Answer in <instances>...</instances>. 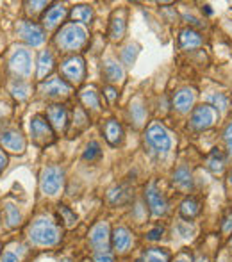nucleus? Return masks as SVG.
Returning <instances> with one entry per match:
<instances>
[{
    "label": "nucleus",
    "instance_id": "2",
    "mask_svg": "<svg viewBox=\"0 0 232 262\" xmlns=\"http://www.w3.org/2000/svg\"><path fill=\"white\" fill-rule=\"evenodd\" d=\"M86 38L88 34L84 31V27H80L77 24H68L62 25L61 31L57 32L56 43L62 50H79L86 43Z\"/></svg>",
    "mask_w": 232,
    "mask_h": 262
},
{
    "label": "nucleus",
    "instance_id": "13",
    "mask_svg": "<svg viewBox=\"0 0 232 262\" xmlns=\"http://www.w3.org/2000/svg\"><path fill=\"white\" fill-rule=\"evenodd\" d=\"M132 198V189L129 184H116L108 193V200L111 205H123Z\"/></svg>",
    "mask_w": 232,
    "mask_h": 262
},
{
    "label": "nucleus",
    "instance_id": "12",
    "mask_svg": "<svg viewBox=\"0 0 232 262\" xmlns=\"http://www.w3.org/2000/svg\"><path fill=\"white\" fill-rule=\"evenodd\" d=\"M0 143H2L4 148L9 150V152H14V154H22L25 150L24 136H22L18 130H13V128L4 130L2 134H0Z\"/></svg>",
    "mask_w": 232,
    "mask_h": 262
},
{
    "label": "nucleus",
    "instance_id": "27",
    "mask_svg": "<svg viewBox=\"0 0 232 262\" xmlns=\"http://www.w3.org/2000/svg\"><path fill=\"white\" fill-rule=\"evenodd\" d=\"M70 18L73 21H80V24H88L93 18V9L90 6H75L70 13Z\"/></svg>",
    "mask_w": 232,
    "mask_h": 262
},
{
    "label": "nucleus",
    "instance_id": "43",
    "mask_svg": "<svg viewBox=\"0 0 232 262\" xmlns=\"http://www.w3.org/2000/svg\"><path fill=\"white\" fill-rule=\"evenodd\" d=\"M222 228H223V232H232V212L227 214V217L223 220V223H222Z\"/></svg>",
    "mask_w": 232,
    "mask_h": 262
},
{
    "label": "nucleus",
    "instance_id": "49",
    "mask_svg": "<svg viewBox=\"0 0 232 262\" xmlns=\"http://www.w3.org/2000/svg\"><path fill=\"white\" fill-rule=\"evenodd\" d=\"M230 248H232V239H230Z\"/></svg>",
    "mask_w": 232,
    "mask_h": 262
},
{
    "label": "nucleus",
    "instance_id": "21",
    "mask_svg": "<svg viewBox=\"0 0 232 262\" xmlns=\"http://www.w3.org/2000/svg\"><path fill=\"white\" fill-rule=\"evenodd\" d=\"M104 75L109 82H118V80L123 79V70H121V66L118 64L115 59H108L104 62Z\"/></svg>",
    "mask_w": 232,
    "mask_h": 262
},
{
    "label": "nucleus",
    "instance_id": "23",
    "mask_svg": "<svg viewBox=\"0 0 232 262\" xmlns=\"http://www.w3.org/2000/svg\"><path fill=\"white\" fill-rule=\"evenodd\" d=\"M198 212H200V204H198L197 198H186L180 204V216L184 220H193Z\"/></svg>",
    "mask_w": 232,
    "mask_h": 262
},
{
    "label": "nucleus",
    "instance_id": "4",
    "mask_svg": "<svg viewBox=\"0 0 232 262\" xmlns=\"http://www.w3.org/2000/svg\"><path fill=\"white\" fill-rule=\"evenodd\" d=\"M65 184V171L59 166H49L41 171V179H39V187L45 194L49 196H56L59 191L62 189Z\"/></svg>",
    "mask_w": 232,
    "mask_h": 262
},
{
    "label": "nucleus",
    "instance_id": "48",
    "mask_svg": "<svg viewBox=\"0 0 232 262\" xmlns=\"http://www.w3.org/2000/svg\"><path fill=\"white\" fill-rule=\"evenodd\" d=\"M61 262H72V260H70V259H62Z\"/></svg>",
    "mask_w": 232,
    "mask_h": 262
},
{
    "label": "nucleus",
    "instance_id": "30",
    "mask_svg": "<svg viewBox=\"0 0 232 262\" xmlns=\"http://www.w3.org/2000/svg\"><path fill=\"white\" fill-rule=\"evenodd\" d=\"M57 214H59V217H61L62 223H65L66 228L75 227L77 216H75V212H73V210L70 209V207H66V205H59V207H57Z\"/></svg>",
    "mask_w": 232,
    "mask_h": 262
},
{
    "label": "nucleus",
    "instance_id": "17",
    "mask_svg": "<svg viewBox=\"0 0 232 262\" xmlns=\"http://www.w3.org/2000/svg\"><path fill=\"white\" fill-rule=\"evenodd\" d=\"M131 243H132V235H131V232H129L127 228L118 227V228L113 230L111 245H113V248H115L116 252H125V250L131 246Z\"/></svg>",
    "mask_w": 232,
    "mask_h": 262
},
{
    "label": "nucleus",
    "instance_id": "31",
    "mask_svg": "<svg viewBox=\"0 0 232 262\" xmlns=\"http://www.w3.org/2000/svg\"><path fill=\"white\" fill-rule=\"evenodd\" d=\"M102 157V148L100 145H98V141H90L86 146V150H84V161H98V159Z\"/></svg>",
    "mask_w": 232,
    "mask_h": 262
},
{
    "label": "nucleus",
    "instance_id": "6",
    "mask_svg": "<svg viewBox=\"0 0 232 262\" xmlns=\"http://www.w3.org/2000/svg\"><path fill=\"white\" fill-rule=\"evenodd\" d=\"M31 136L39 146H47L54 143V128L50 121H47L43 116H34L31 121Z\"/></svg>",
    "mask_w": 232,
    "mask_h": 262
},
{
    "label": "nucleus",
    "instance_id": "16",
    "mask_svg": "<svg viewBox=\"0 0 232 262\" xmlns=\"http://www.w3.org/2000/svg\"><path fill=\"white\" fill-rule=\"evenodd\" d=\"M66 16V7L61 6V4H54L52 7L47 9V13L43 14V25L47 29H54L56 25L61 24Z\"/></svg>",
    "mask_w": 232,
    "mask_h": 262
},
{
    "label": "nucleus",
    "instance_id": "19",
    "mask_svg": "<svg viewBox=\"0 0 232 262\" xmlns=\"http://www.w3.org/2000/svg\"><path fill=\"white\" fill-rule=\"evenodd\" d=\"M195 102V93L191 90H180L175 93L174 97V107L180 113H186V111L191 109Z\"/></svg>",
    "mask_w": 232,
    "mask_h": 262
},
{
    "label": "nucleus",
    "instance_id": "39",
    "mask_svg": "<svg viewBox=\"0 0 232 262\" xmlns=\"http://www.w3.org/2000/svg\"><path fill=\"white\" fill-rule=\"evenodd\" d=\"M211 102L215 104V105H213L215 109H216V107H218L220 111L227 109V98L223 97V95H220V93H218V95H213V97H211Z\"/></svg>",
    "mask_w": 232,
    "mask_h": 262
},
{
    "label": "nucleus",
    "instance_id": "32",
    "mask_svg": "<svg viewBox=\"0 0 232 262\" xmlns=\"http://www.w3.org/2000/svg\"><path fill=\"white\" fill-rule=\"evenodd\" d=\"M11 93L14 95V98H18V100H25L29 95V88L27 84L24 82V80H14L13 84H11Z\"/></svg>",
    "mask_w": 232,
    "mask_h": 262
},
{
    "label": "nucleus",
    "instance_id": "47",
    "mask_svg": "<svg viewBox=\"0 0 232 262\" xmlns=\"http://www.w3.org/2000/svg\"><path fill=\"white\" fill-rule=\"evenodd\" d=\"M229 184H230V186H232V173H230V175H229Z\"/></svg>",
    "mask_w": 232,
    "mask_h": 262
},
{
    "label": "nucleus",
    "instance_id": "42",
    "mask_svg": "<svg viewBox=\"0 0 232 262\" xmlns=\"http://www.w3.org/2000/svg\"><path fill=\"white\" fill-rule=\"evenodd\" d=\"M47 6V2H27V11L29 13H38L41 7H45Z\"/></svg>",
    "mask_w": 232,
    "mask_h": 262
},
{
    "label": "nucleus",
    "instance_id": "1",
    "mask_svg": "<svg viewBox=\"0 0 232 262\" xmlns=\"http://www.w3.org/2000/svg\"><path fill=\"white\" fill-rule=\"evenodd\" d=\"M29 237L38 246H54L61 241V230L50 217H38L29 227Z\"/></svg>",
    "mask_w": 232,
    "mask_h": 262
},
{
    "label": "nucleus",
    "instance_id": "36",
    "mask_svg": "<svg viewBox=\"0 0 232 262\" xmlns=\"http://www.w3.org/2000/svg\"><path fill=\"white\" fill-rule=\"evenodd\" d=\"M20 246H9V248L4 252L2 255V262H20L22 260V252H16Z\"/></svg>",
    "mask_w": 232,
    "mask_h": 262
},
{
    "label": "nucleus",
    "instance_id": "38",
    "mask_svg": "<svg viewBox=\"0 0 232 262\" xmlns=\"http://www.w3.org/2000/svg\"><path fill=\"white\" fill-rule=\"evenodd\" d=\"M93 262H115V257L109 250H102V252H95Z\"/></svg>",
    "mask_w": 232,
    "mask_h": 262
},
{
    "label": "nucleus",
    "instance_id": "3",
    "mask_svg": "<svg viewBox=\"0 0 232 262\" xmlns=\"http://www.w3.org/2000/svg\"><path fill=\"white\" fill-rule=\"evenodd\" d=\"M145 141L157 154H166L172 148V138L161 123L149 125V128L145 132Z\"/></svg>",
    "mask_w": 232,
    "mask_h": 262
},
{
    "label": "nucleus",
    "instance_id": "14",
    "mask_svg": "<svg viewBox=\"0 0 232 262\" xmlns=\"http://www.w3.org/2000/svg\"><path fill=\"white\" fill-rule=\"evenodd\" d=\"M41 93L47 97H62V95L70 93V86L62 79H50L41 84Z\"/></svg>",
    "mask_w": 232,
    "mask_h": 262
},
{
    "label": "nucleus",
    "instance_id": "40",
    "mask_svg": "<svg viewBox=\"0 0 232 262\" xmlns=\"http://www.w3.org/2000/svg\"><path fill=\"white\" fill-rule=\"evenodd\" d=\"M191 260H193V255H191L189 250H180L172 262H191Z\"/></svg>",
    "mask_w": 232,
    "mask_h": 262
},
{
    "label": "nucleus",
    "instance_id": "7",
    "mask_svg": "<svg viewBox=\"0 0 232 262\" xmlns=\"http://www.w3.org/2000/svg\"><path fill=\"white\" fill-rule=\"evenodd\" d=\"M218 120V111L213 105H198L191 114V127L197 130H205V128L213 127Z\"/></svg>",
    "mask_w": 232,
    "mask_h": 262
},
{
    "label": "nucleus",
    "instance_id": "26",
    "mask_svg": "<svg viewBox=\"0 0 232 262\" xmlns=\"http://www.w3.org/2000/svg\"><path fill=\"white\" fill-rule=\"evenodd\" d=\"M4 216H6V223L9 228H14L22 223V214L18 210L16 205L13 204H6L4 205Z\"/></svg>",
    "mask_w": 232,
    "mask_h": 262
},
{
    "label": "nucleus",
    "instance_id": "46",
    "mask_svg": "<svg viewBox=\"0 0 232 262\" xmlns=\"http://www.w3.org/2000/svg\"><path fill=\"white\" fill-rule=\"evenodd\" d=\"M6 164H7V157H6V154L0 152V173H2V169L6 168Z\"/></svg>",
    "mask_w": 232,
    "mask_h": 262
},
{
    "label": "nucleus",
    "instance_id": "8",
    "mask_svg": "<svg viewBox=\"0 0 232 262\" xmlns=\"http://www.w3.org/2000/svg\"><path fill=\"white\" fill-rule=\"evenodd\" d=\"M145 200H146V205L150 207V212L154 216H163L166 214L168 210V202L164 198V194L159 191L156 182H150L149 186L145 187Z\"/></svg>",
    "mask_w": 232,
    "mask_h": 262
},
{
    "label": "nucleus",
    "instance_id": "9",
    "mask_svg": "<svg viewBox=\"0 0 232 262\" xmlns=\"http://www.w3.org/2000/svg\"><path fill=\"white\" fill-rule=\"evenodd\" d=\"M9 66L18 77H29L32 72V57L27 49H16L11 54Z\"/></svg>",
    "mask_w": 232,
    "mask_h": 262
},
{
    "label": "nucleus",
    "instance_id": "44",
    "mask_svg": "<svg viewBox=\"0 0 232 262\" xmlns=\"http://www.w3.org/2000/svg\"><path fill=\"white\" fill-rule=\"evenodd\" d=\"M225 141H227V146H229V152L232 156V123H229V127L225 128Z\"/></svg>",
    "mask_w": 232,
    "mask_h": 262
},
{
    "label": "nucleus",
    "instance_id": "28",
    "mask_svg": "<svg viewBox=\"0 0 232 262\" xmlns=\"http://www.w3.org/2000/svg\"><path fill=\"white\" fill-rule=\"evenodd\" d=\"M80 100H82V104L86 107H90V109H95V111L100 109V98H98V93L93 88H86V90L80 93Z\"/></svg>",
    "mask_w": 232,
    "mask_h": 262
},
{
    "label": "nucleus",
    "instance_id": "24",
    "mask_svg": "<svg viewBox=\"0 0 232 262\" xmlns=\"http://www.w3.org/2000/svg\"><path fill=\"white\" fill-rule=\"evenodd\" d=\"M125 34V18L121 16V14H115V16L111 18V25H109V38L115 39H121Z\"/></svg>",
    "mask_w": 232,
    "mask_h": 262
},
{
    "label": "nucleus",
    "instance_id": "35",
    "mask_svg": "<svg viewBox=\"0 0 232 262\" xmlns=\"http://www.w3.org/2000/svg\"><path fill=\"white\" fill-rule=\"evenodd\" d=\"M131 116L136 125H141L143 120H145V109H143V105L138 100L131 104Z\"/></svg>",
    "mask_w": 232,
    "mask_h": 262
},
{
    "label": "nucleus",
    "instance_id": "34",
    "mask_svg": "<svg viewBox=\"0 0 232 262\" xmlns=\"http://www.w3.org/2000/svg\"><path fill=\"white\" fill-rule=\"evenodd\" d=\"M88 123H90V121H88V114L84 113V111L80 109V107H79V109L73 111V127H75L77 132L82 130V128H86Z\"/></svg>",
    "mask_w": 232,
    "mask_h": 262
},
{
    "label": "nucleus",
    "instance_id": "10",
    "mask_svg": "<svg viewBox=\"0 0 232 262\" xmlns=\"http://www.w3.org/2000/svg\"><path fill=\"white\" fill-rule=\"evenodd\" d=\"M61 72H62V75H65L66 80H70V82H73V84H80L84 79V75H86V68H84L82 57L73 55V57L62 61Z\"/></svg>",
    "mask_w": 232,
    "mask_h": 262
},
{
    "label": "nucleus",
    "instance_id": "20",
    "mask_svg": "<svg viewBox=\"0 0 232 262\" xmlns=\"http://www.w3.org/2000/svg\"><path fill=\"white\" fill-rule=\"evenodd\" d=\"M179 43L182 49H195V47H200L202 45V36L198 34L197 31L193 29H184L179 36Z\"/></svg>",
    "mask_w": 232,
    "mask_h": 262
},
{
    "label": "nucleus",
    "instance_id": "33",
    "mask_svg": "<svg viewBox=\"0 0 232 262\" xmlns=\"http://www.w3.org/2000/svg\"><path fill=\"white\" fill-rule=\"evenodd\" d=\"M207 164L209 168H211V171H222L223 169V156L220 150H215V152H211V156L207 157Z\"/></svg>",
    "mask_w": 232,
    "mask_h": 262
},
{
    "label": "nucleus",
    "instance_id": "29",
    "mask_svg": "<svg viewBox=\"0 0 232 262\" xmlns=\"http://www.w3.org/2000/svg\"><path fill=\"white\" fill-rule=\"evenodd\" d=\"M143 262H170V255H168L166 250L149 248L143 253Z\"/></svg>",
    "mask_w": 232,
    "mask_h": 262
},
{
    "label": "nucleus",
    "instance_id": "45",
    "mask_svg": "<svg viewBox=\"0 0 232 262\" xmlns=\"http://www.w3.org/2000/svg\"><path fill=\"white\" fill-rule=\"evenodd\" d=\"M106 97H108L111 102H115V100H116V97H118L115 88H106Z\"/></svg>",
    "mask_w": 232,
    "mask_h": 262
},
{
    "label": "nucleus",
    "instance_id": "15",
    "mask_svg": "<svg viewBox=\"0 0 232 262\" xmlns=\"http://www.w3.org/2000/svg\"><path fill=\"white\" fill-rule=\"evenodd\" d=\"M104 138L111 146H118L123 141V128L116 120H108L104 125Z\"/></svg>",
    "mask_w": 232,
    "mask_h": 262
},
{
    "label": "nucleus",
    "instance_id": "22",
    "mask_svg": "<svg viewBox=\"0 0 232 262\" xmlns=\"http://www.w3.org/2000/svg\"><path fill=\"white\" fill-rule=\"evenodd\" d=\"M174 184L179 189H189L191 184H193V179H191V171L184 166H180L179 169H175L174 173Z\"/></svg>",
    "mask_w": 232,
    "mask_h": 262
},
{
    "label": "nucleus",
    "instance_id": "18",
    "mask_svg": "<svg viewBox=\"0 0 232 262\" xmlns=\"http://www.w3.org/2000/svg\"><path fill=\"white\" fill-rule=\"evenodd\" d=\"M49 120L56 130H65L68 125V113L62 105H50L49 107Z\"/></svg>",
    "mask_w": 232,
    "mask_h": 262
},
{
    "label": "nucleus",
    "instance_id": "25",
    "mask_svg": "<svg viewBox=\"0 0 232 262\" xmlns=\"http://www.w3.org/2000/svg\"><path fill=\"white\" fill-rule=\"evenodd\" d=\"M52 68H54V57H52V54H50L49 50H45V52L39 54L38 77H39V79H43V77L49 75V73L52 72Z\"/></svg>",
    "mask_w": 232,
    "mask_h": 262
},
{
    "label": "nucleus",
    "instance_id": "11",
    "mask_svg": "<svg viewBox=\"0 0 232 262\" xmlns=\"http://www.w3.org/2000/svg\"><path fill=\"white\" fill-rule=\"evenodd\" d=\"M109 239H111V232H109L108 223H97L90 230V243L95 248V252H102V250H108Z\"/></svg>",
    "mask_w": 232,
    "mask_h": 262
},
{
    "label": "nucleus",
    "instance_id": "41",
    "mask_svg": "<svg viewBox=\"0 0 232 262\" xmlns=\"http://www.w3.org/2000/svg\"><path fill=\"white\" fill-rule=\"evenodd\" d=\"M161 237H163V228L161 227L152 228V230L146 234V239H150V241H157V239H161Z\"/></svg>",
    "mask_w": 232,
    "mask_h": 262
},
{
    "label": "nucleus",
    "instance_id": "37",
    "mask_svg": "<svg viewBox=\"0 0 232 262\" xmlns=\"http://www.w3.org/2000/svg\"><path fill=\"white\" fill-rule=\"evenodd\" d=\"M136 55H138V45H129L121 52V59H123L125 64H132L136 61Z\"/></svg>",
    "mask_w": 232,
    "mask_h": 262
},
{
    "label": "nucleus",
    "instance_id": "5",
    "mask_svg": "<svg viewBox=\"0 0 232 262\" xmlns=\"http://www.w3.org/2000/svg\"><path fill=\"white\" fill-rule=\"evenodd\" d=\"M16 32L22 36V39H25V41L32 47H38L45 41V31H43V27L32 20H20L18 21Z\"/></svg>",
    "mask_w": 232,
    "mask_h": 262
}]
</instances>
